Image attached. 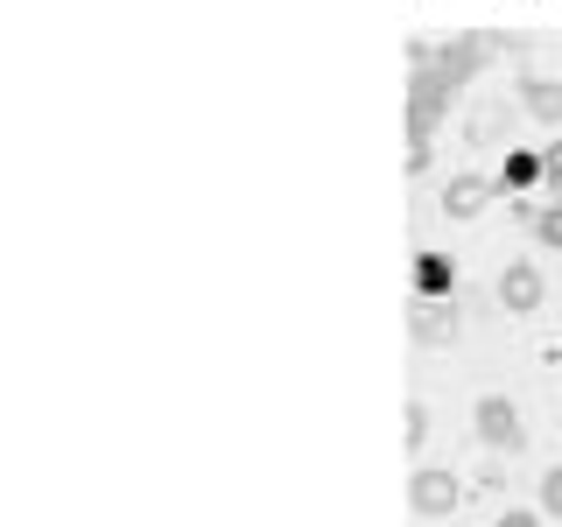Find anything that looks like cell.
Segmentation results:
<instances>
[{
  "label": "cell",
  "mask_w": 562,
  "mask_h": 527,
  "mask_svg": "<svg viewBox=\"0 0 562 527\" xmlns=\"http://www.w3.org/2000/svg\"><path fill=\"white\" fill-rule=\"evenodd\" d=\"M535 233H541V246H562V204H555V211H541Z\"/></svg>",
  "instance_id": "cell-9"
},
{
  "label": "cell",
  "mask_w": 562,
  "mask_h": 527,
  "mask_svg": "<svg viewBox=\"0 0 562 527\" xmlns=\"http://www.w3.org/2000/svg\"><path fill=\"white\" fill-rule=\"evenodd\" d=\"M520 105L535 120H555L562 127V85H549V78H520Z\"/></svg>",
  "instance_id": "cell-5"
},
{
  "label": "cell",
  "mask_w": 562,
  "mask_h": 527,
  "mask_svg": "<svg viewBox=\"0 0 562 527\" xmlns=\"http://www.w3.org/2000/svg\"><path fill=\"white\" fill-rule=\"evenodd\" d=\"M541 506H549V514H562V471H549V479H541Z\"/></svg>",
  "instance_id": "cell-11"
},
{
  "label": "cell",
  "mask_w": 562,
  "mask_h": 527,
  "mask_svg": "<svg viewBox=\"0 0 562 527\" xmlns=\"http://www.w3.org/2000/svg\"><path fill=\"white\" fill-rule=\"evenodd\" d=\"M499 303L514 310V316H527V310L541 303V274L527 268V260H520V268H506V274H499Z\"/></svg>",
  "instance_id": "cell-4"
},
{
  "label": "cell",
  "mask_w": 562,
  "mask_h": 527,
  "mask_svg": "<svg viewBox=\"0 0 562 527\" xmlns=\"http://www.w3.org/2000/svg\"><path fill=\"white\" fill-rule=\"evenodd\" d=\"M415 330H422L429 345H443L450 330H457V316H443V310H429V303H422V310H415Z\"/></svg>",
  "instance_id": "cell-6"
},
{
  "label": "cell",
  "mask_w": 562,
  "mask_h": 527,
  "mask_svg": "<svg viewBox=\"0 0 562 527\" xmlns=\"http://www.w3.org/2000/svg\"><path fill=\"white\" fill-rule=\"evenodd\" d=\"M485 198H492L485 176H450V190H443V218H479Z\"/></svg>",
  "instance_id": "cell-3"
},
{
  "label": "cell",
  "mask_w": 562,
  "mask_h": 527,
  "mask_svg": "<svg viewBox=\"0 0 562 527\" xmlns=\"http://www.w3.org/2000/svg\"><path fill=\"white\" fill-rule=\"evenodd\" d=\"M541 183H555V190H562V141H555L549 155H541Z\"/></svg>",
  "instance_id": "cell-10"
},
{
  "label": "cell",
  "mask_w": 562,
  "mask_h": 527,
  "mask_svg": "<svg viewBox=\"0 0 562 527\" xmlns=\"http://www.w3.org/2000/svg\"><path fill=\"white\" fill-rule=\"evenodd\" d=\"M499 527H535V514H506V520H499Z\"/></svg>",
  "instance_id": "cell-12"
},
{
  "label": "cell",
  "mask_w": 562,
  "mask_h": 527,
  "mask_svg": "<svg viewBox=\"0 0 562 527\" xmlns=\"http://www.w3.org/2000/svg\"><path fill=\"white\" fill-rule=\"evenodd\" d=\"M408 500H415V514H450V506H457V479H450V471H415Z\"/></svg>",
  "instance_id": "cell-2"
},
{
  "label": "cell",
  "mask_w": 562,
  "mask_h": 527,
  "mask_svg": "<svg viewBox=\"0 0 562 527\" xmlns=\"http://www.w3.org/2000/svg\"><path fill=\"white\" fill-rule=\"evenodd\" d=\"M535 176H541V155H506L499 190H520V183H535Z\"/></svg>",
  "instance_id": "cell-7"
},
{
  "label": "cell",
  "mask_w": 562,
  "mask_h": 527,
  "mask_svg": "<svg viewBox=\"0 0 562 527\" xmlns=\"http://www.w3.org/2000/svg\"><path fill=\"white\" fill-rule=\"evenodd\" d=\"M479 436H485L492 450H520V415L506 408L499 394H485V401H479Z\"/></svg>",
  "instance_id": "cell-1"
},
{
  "label": "cell",
  "mask_w": 562,
  "mask_h": 527,
  "mask_svg": "<svg viewBox=\"0 0 562 527\" xmlns=\"http://www.w3.org/2000/svg\"><path fill=\"white\" fill-rule=\"evenodd\" d=\"M450 274H457V268H450L443 254H422V289H429V295H443V289H450Z\"/></svg>",
  "instance_id": "cell-8"
}]
</instances>
